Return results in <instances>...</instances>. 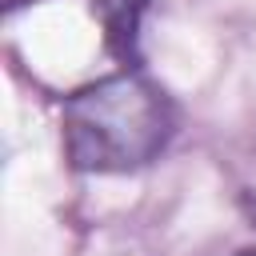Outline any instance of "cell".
<instances>
[{
  "mask_svg": "<svg viewBox=\"0 0 256 256\" xmlns=\"http://www.w3.org/2000/svg\"><path fill=\"white\" fill-rule=\"evenodd\" d=\"M248 256H256V252H248Z\"/></svg>",
  "mask_w": 256,
  "mask_h": 256,
  "instance_id": "cell-3",
  "label": "cell"
},
{
  "mask_svg": "<svg viewBox=\"0 0 256 256\" xmlns=\"http://www.w3.org/2000/svg\"><path fill=\"white\" fill-rule=\"evenodd\" d=\"M92 12L100 16V28H104V44L136 64L140 56V20L148 12V0H92Z\"/></svg>",
  "mask_w": 256,
  "mask_h": 256,
  "instance_id": "cell-2",
  "label": "cell"
},
{
  "mask_svg": "<svg viewBox=\"0 0 256 256\" xmlns=\"http://www.w3.org/2000/svg\"><path fill=\"white\" fill-rule=\"evenodd\" d=\"M64 152L80 172H132L152 164L176 128L168 96L136 76H108L92 88H80L60 116Z\"/></svg>",
  "mask_w": 256,
  "mask_h": 256,
  "instance_id": "cell-1",
  "label": "cell"
}]
</instances>
